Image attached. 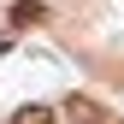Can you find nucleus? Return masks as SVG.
Returning a JSON list of instances; mask_svg holds the SVG:
<instances>
[{
	"mask_svg": "<svg viewBox=\"0 0 124 124\" xmlns=\"http://www.w3.org/2000/svg\"><path fill=\"white\" fill-rule=\"evenodd\" d=\"M65 118H71V124H101L106 112H101V106L89 101V95H71V101H65Z\"/></svg>",
	"mask_w": 124,
	"mask_h": 124,
	"instance_id": "f03ea898",
	"label": "nucleus"
},
{
	"mask_svg": "<svg viewBox=\"0 0 124 124\" xmlns=\"http://www.w3.org/2000/svg\"><path fill=\"white\" fill-rule=\"evenodd\" d=\"M112 124H124V118H112Z\"/></svg>",
	"mask_w": 124,
	"mask_h": 124,
	"instance_id": "20e7f679",
	"label": "nucleus"
},
{
	"mask_svg": "<svg viewBox=\"0 0 124 124\" xmlns=\"http://www.w3.org/2000/svg\"><path fill=\"white\" fill-rule=\"evenodd\" d=\"M36 24H47V6L41 0H18L12 6V30H36Z\"/></svg>",
	"mask_w": 124,
	"mask_h": 124,
	"instance_id": "f257e3e1",
	"label": "nucleus"
},
{
	"mask_svg": "<svg viewBox=\"0 0 124 124\" xmlns=\"http://www.w3.org/2000/svg\"><path fill=\"white\" fill-rule=\"evenodd\" d=\"M12 124H53V106H24Z\"/></svg>",
	"mask_w": 124,
	"mask_h": 124,
	"instance_id": "7ed1b4c3",
	"label": "nucleus"
}]
</instances>
